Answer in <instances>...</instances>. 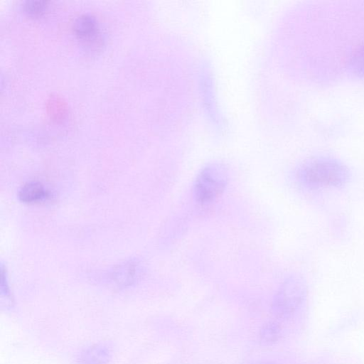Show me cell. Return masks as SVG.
<instances>
[{
	"instance_id": "cell-1",
	"label": "cell",
	"mask_w": 364,
	"mask_h": 364,
	"mask_svg": "<svg viewBox=\"0 0 364 364\" xmlns=\"http://www.w3.org/2000/svg\"><path fill=\"white\" fill-rule=\"evenodd\" d=\"M348 179L347 167L339 161L326 156L308 160L298 172V180L310 189L340 187Z\"/></svg>"
},
{
	"instance_id": "cell-2",
	"label": "cell",
	"mask_w": 364,
	"mask_h": 364,
	"mask_svg": "<svg viewBox=\"0 0 364 364\" xmlns=\"http://www.w3.org/2000/svg\"><path fill=\"white\" fill-rule=\"evenodd\" d=\"M228 178L224 167L218 164L205 167L195 181L193 193L196 200L203 204L213 201L225 191Z\"/></svg>"
},
{
	"instance_id": "cell-3",
	"label": "cell",
	"mask_w": 364,
	"mask_h": 364,
	"mask_svg": "<svg viewBox=\"0 0 364 364\" xmlns=\"http://www.w3.org/2000/svg\"><path fill=\"white\" fill-rule=\"evenodd\" d=\"M306 296L304 283L297 279L285 282L274 296L272 312L280 318L292 317L302 306Z\"/></svg>"
},
{
	"instance_id": "cell-4",
	"label": "cell",
	"mask_w": 364,
	"mask_h": 364,
	"mask_svg": "<svg viewBox=\"0 0 364 364\" xmlns=\"http://www.w3.org/2000/svg\"><path fill=\"white\" fill-rule=\"evenodd\" d=\"M18 198L25 203L36 204L48 200L50 198V194L41 183L29 181L20 189Z\"/></svg>"
},
{
	"instance_id": "cell-5",
	"label": "cell",
	"mask_w": 364,
	"mask_h": 364,
	"mask_svg": "<svg viewBox=\"0 0 364 364\" xmlns=\"http://www.w3.org/2000/svg\"><path fill=\"white\" fill-rule=\"evenodd\" d=\"M73 28L80 39H92L97 33V20L90 14H81L75 19Z\"/></svg>"
},
{
	"instance_id": "cell-6",
	"label": "cell",
	"mask_w": 364,
	"mask_h": 364,
	"mask_svg": "<svg viewBox=\"0 0 364 364\" xmlns=\"http://www.w3.org/2000/svg\"><path fill=\"white\" fill-rule=\"evenodd\" d=\"M48 114L55 122H60L66 114V106L63 100L57 96H52L47 103Z\"/></svg>"
},
{
	"instance_id": "cell-7",
	"label": "cell",
	"mask_w": 364,
	"mask_h": 364,
	"mask_svg": "<svg viewBox=\"0 0 364 364\" xmlns=\"http://www.w3.org/2000/svg\"><path fill=\"white\" fill-rule=\"evenodd\" d=\"M49 3L47 0H30L24 2L23 8L27 15L39 17L47 11Z\"/></svg>"
},
{
	"instance_id": "cell-8",
	"label": "cell",
	"mask_w": 364,
	"mask_h": 364,
	"mask_svg": "<svg viewBox=\"0 0 364 364\" xmlns=\"http://www.w3.org/2000/svg\"><path fill=\"white\" fill-rule=\"evenodd\" d=\"M280 331V326L277 323L274 321L267 322L261 329V338L264 343L274 342L279 336Z\"/></svg>"
},
{
	"instance_id": "cell-9",
	"label": "cell",
	"mask_w": 364,
	"mask_h": 364,
	"mask_svg": "<svg viewBox=\"0 0 364 364\" xmlns=\"http://www.w3.org/2000/svg\"><path fill=\"white\" fill-rule=\"evenodd\" d=\"M256 364H276V363H272V362H261V363H258Z\"/></svg>"
}]
</instances>
